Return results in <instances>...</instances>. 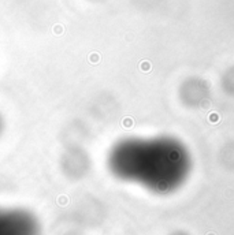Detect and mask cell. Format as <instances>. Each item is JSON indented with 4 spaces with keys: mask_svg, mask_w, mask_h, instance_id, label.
<instances>
[{
    "mask_svg": "<svg viewBox=\"0 0 234 235\" xmlns=\"http://www.w3.org/2000/svg\"><path fill=\"white\" fill-rule=\"evenodd\" d=\"M109 172L157 194L171 193L189 174L186 153L167 140L123 138L107 155Z\"/></svg>",
    "mask_w": 234,
    "mask_h": 235,
    "instance_id": "1",
    "label": "cell"
},
{
    "mask_svg": "<svg viewBox=\"0 0 234 235\" xmlns=\"http://www.w3.org/2000/svg\"><path fill=\"white\" fill-rule=\"evenodd\" d=\"M40 221L23 208H0V235H40Z\"/></svg>",
    "mask_w": 234,
    "mask_h": 235,
    "instance_id": "2",
    "label": "cell"
},
{
    "mask_svg": "<svg viewBox=\"0 0 234 235\" xmlns=\"http://www.w3.org/2000/svg\"><path fill=\"white\" fill-rule=\"evenodd\" d=\"M4 127H5L4 118H3V115H1V112H0V137L3 136V133H4Z\"/></svg>",
    "mask_w": 234,
    "mask_h": 235,
    "instance_id": "3",
    "label": "cell"
},
{
    "mask_svg": "<svg viewBox=\"0 0 234 235\" xmlns=\"http://www.w3.org/2000/svg\"><path fill=\"white\" fill-rule=\"evenodd\" d=\"M174 235H186V234H183V232H177V234H174Z\"/></svg>",
    "mask_w": 234,
    "mask_h": 235,
    "instance_id": "4",
    "label": "cell"
}]
</instances>
